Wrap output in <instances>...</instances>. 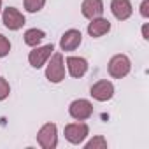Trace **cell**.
Wrapping results in <instances>:
<instances>
[{"instance_id":"10","label":"cell","mask_w":149,"mask_h":149,"mask_svg":"<svg viewBox=\"0 0 149 149\" xmlns=\"http://www.w3.org/2000/svg\"><path fill=\"white\" fill-rule=\"evenodd\" d=\"M67 68H68V74L72 77L79 79L88 72V61H86V58H81V56H68Z\"/></svg>"},{"instance_id":"11","label":"cell","mask_w":149,"mask_h":149,"mask_svg":"<svg viewBox=\"0 0 149 149\" xmlns=\"http://www.w3.org/2000/svg\"><path fill=\"white\" fill-rule=\"evenodd\" d=\"M111 11H112V14H114L116 19L126 21L132 16L133 7L130 4V0H112V2H111Z\"/></svg>"},{"instance_id":"13","label":"cell","mask_w":149,"mask_h":149,"mask_svg":"<svg viewBox=\"0 0 149 149\" xmlns=\"http://www.w3.org/2000/svg\"><path fill=\"white\" fill-rule=\"evenodd\" d=\"M109 30H111V21L105 19V18H102V16L91 19V23L88 25V33H90L91 37H95V39L105 35Z\"/></svg>"},{"instance_id":"4","label":"cell","mask_w":149,"mask_h":149,"mask_svg":"<svg viewBox=\"0 0 149 149\" xmlns=\"http://www.w3.org/2000/svg\"><path fill=\"white\" fill-rule=\"evenodd\" d=\"M90 133V128L86 123L83 121H77V123H70L65 126V139L70 142V144H83L84 139L88 137Z\"/></svg>"},{"instance_id":"14","label":"cell","mask_w":149,"mask_h":149,"mask_svg":"<svg viewBox=\"0 0 149 149\" xmlns=\"http://www.w3.org/2000/svg\"><path fill=\"white\" fill-rule=\"evenodd\" d=\"M46 37L44 30H39V28H30L25 32V44L30 46V47H35L42 42V39Z\"/></svg>"},{"instance_id":"2","label":"cell","mask_w":149,"mask_h":149,"mask_svg":"<svg viewBox=\"0 0 149 149\" xmlns=\"http://www.w3.org/2000/svg\"><path fill=\"white\" fill-rule=\"evenodd\" d=\"M130 68H132V63H130V58L126 54H116L111 58L109 61V74H111V77L114 79H123L126 77L128 74H130Z\"/></svg>"},{"instance_id":"6","label":"cell","mask_w":149,"mask_h":149,"mask_svg":"<svg viewBox=\"0 0 149 149\" xmlns=\"http://www.w3.org/2000/svg\"><path fill=\"white\" fill-rule=\"evenodd\" d=\"M53 51H54V46H53V44L35 46V47L30 51V54H28V61H30V65H32L33 68H40V67L51 58Z\"/></svg>"},{"instance_id":"15","label":"cell","mask_w":149,"mask_h":149,"mask_svg":"<svg viewBox=\"0 0 149 149\" xmlns=\"http://www.w3.org/2000/svg\"><path fill=\"white\" fill-rule=\"evenodd\" d=\"M23 4L28 13H39L46 6V0H23Z\"/></svg>"},{"instance_id":"19","label":"cell","mask_w":149,"mask_h":149,"mask_svg":"<svg viewBox=\"0 0 149 149\" xmlns=\"http://www.w3.org/2000/svg\"><path fill=\"white\" fill-rule=\"evenodd\" d=\"M140 14L142 18H149V0H144L140 4Z\"/></svg>"},{"instance_id":"5","label":"cell","mask_w":149,"mask_h":149,"mask_svg":"<svg viewBox=\"0 0 149 149\" xmlns=\"http://www.w3.org/2000/svg\"><path fill=\"white\" fill-rule=\"evenodd\" d=\"M68 114L74 118V119H77V121H84L88 118H91L93 114V105L90 100L86 98H77V100H74L68 107Z\"/></svg>"},{"instance_id":"20","label":"cell","mask_w":149,"mask_h":149,"mask_svg":"<svg viewBox=\"0 0 149 149\" xmlns=\"http://www.w3.org/2000/svg\"><path fill=\"white\" fill-rule=\"evenodd\" d=\"M142 37H144L146 40H149V33H147V25H144V26H142Z\"/></svg>"},{"instance_id":"21","label":"cell","mask_w":149,"mask_h":149,"mask_svg":"<svg viewBox=\"0 0 149 149\" xmlns=\"http://www.w3.org/2000/svg\"><path fill=\"white\" fill-rule=\"evenodd\" d=\"M0 11H2V0H0Z\"/></svg>"},{"instance_id":"7","label":"cell","mask_w":149,"mask_h":149,"mask_svg":"<svg viewBox=\"0 0 149 149\" xmlns=\"http://www.w3.org/2000/svg\"><path fill=\"white\" fill-rule=\"evenodd\" d=\"M90 95L98 102H107V100H111L114 97V84L111 81H105V79L98 81V83H95L91 86Z\"/></svg>"},{"instance_id":"18","label":"cell","mask_w":149,"mask_h":149,"mask_svg":"<svg viewBox=\"0 0 149 149\" xmlns=\"http://www.w3.org/2000/svg\"><path fill=\"white\" fill-rule=\"evenodd\" d=\"M11 93V86L6 81V77H0V100H6Z\"/></svg>"},{"instance_id":"8","label":"cell","mask_w":149,"mask_h":149,"mask_svg":"<svg viewBox=\"0 0 149 149\" xmlns=\"http://www.w3.org/2000/svg\"><path fill=\"white\" fill-rule=\"evenodd\" d=\"M2 21H4L6 28H9V30H19L25 25V16L16 7H7L2 13Z\"/></svg>"},{"instance_id":"12","label":"cell","mask_w":149,"mask_h":149,"mask_svg":"<svg viewBox=\"0 0 149 149\" xmlns=\"http://www.w3.org/2000/svg\"><path fill=\"white\" fill-rule=\"evenodd\" d=\"M81 13L90 21L95 18H100L104 14V2L102 0H84L81 6Z\"/></svg>"},{"instance_id":"16","label":"cell","mask_w":149,"mask_h":149,"mask_svg":"<svg viewBox=\"0 0 149 149\" xmlns=\"http://www.w3.org/2000/svg\"><path fill=\"white\" fill-rule=\"evenodd\" d=\"M105 147H107V140H105L102 135L93 137V139L86 144V149H105Z\"/></svg>"},{"instance_id":"1","label":"cell","mask_w":149,"mask_h":149,"mask_svg":"<svg viewBox=\"0 0 149 149\" xmlns=\"http://www.w3.org/2000/svg\"><path fill=\"white\" fill-rule=\"evenodd\" d=\"M46 79L53 84H58L65 79V63H63L61 53L51 54V61L47 63V68H46Z\"/></svg>"},{"instance_id":"17","label":"cell","mask_w":149,"mask_h":149,"mask_svg":"<svg viewBox=\"0 0 149 149\" xmlns=\"http://www.w3.org/2000/svg\"><path fill=\"white\" fill-rule=\"evenodd\" d=\"M9 51H11V42H9V39H7L6 35L0 33V58L7 56Z\"/></svg>"},{"instance_id":"3","label":"cell","mask_w":149,"mask_h":149,"mask_svg":"<svg viewBox=\"0 0 149 149\" xmlns=\"http://www.w3.org/2000/svg\"><path fill=\"white\" fill-rule=\"evenodd\" d=\"M37 142L44 149H54L58 146V128L54 123H46L39 133H37Z\"/></svg>"},{"instance_id":"9","label":"cell","mask_w":149,"mask_h":149,"mask_svg":"<svg viewBox=\"0 0 149 149\" xmlns=\"http://www.w3.org/2000/svg\"><path fill=\"white\" fill-rule=\"evenodd\" d=\"M83 42V35L79 30H67L61 39H60V47L61 51H74V49H77Z\"/></svg>"}]
</instances>
